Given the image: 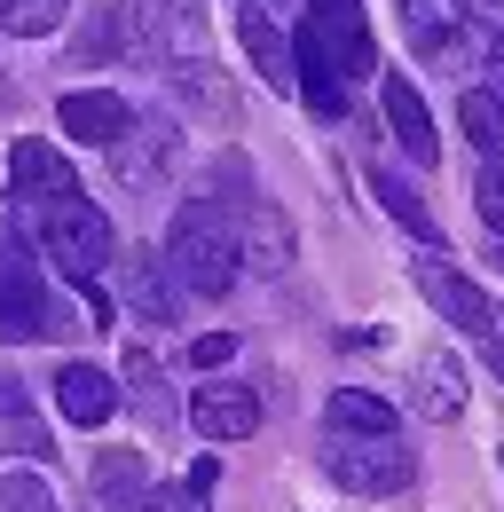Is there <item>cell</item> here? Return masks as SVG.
<instances>
[{
    "label": "cell",
    "mask_w": 504,
    "mask_h": 512,
    "mask_svg": "<svg viewBox=\"0 0 504 512\" xmlns=\"http://www.w3.org/2000/svg\"><path fill=\"white\" fill-rule=\"evenodd\" d=\"M237 40H245L252 71H260L276 95H292V87H300V56H292V40L268 24V8H237Z\"/></svg>",
    "instance_id": "5bb4252c"
},
{
    "label": "cell",
    "mask_w": 504,
    "mask_h": 512,
    "mask_svg": "<svg viewBox=\"0 0 504 512\" xmlns=\"http://www.w3.org/2000/svg\"><path fill=\"white\" fill-rule=\"evenodd\" d=\"M32 213V229H40V253L56 260L71 284H103V268L119 260V237H111V213L95 205V197L63 190L48 205H24Z\"/></svg>",
    "instance_id": "7a4b0ae2"
},
{
    "label": "cell",
    "mask_w": 504,
    "mask_h": 512,
    "mask_svg": "<svg viewBox=\"0 0 504 512\" xmlns=\"http://www.w3.org/2000/svg\"><path fill=\"white\" fill-rule=\"evenodd\" d=\"M0 449H16V457H48V426H40V410H32V394L24 379H8L0 371Z\"/></svg>",
    "instance_id": "d6986e66"
},
{
    "label": "cell",
    "mask_w": 504,
    "mask_h": 512,
    "mask_svg": "<svg viewBox=\"0 0 504 512\" xmlns=\"http://www.w3.org/2000/svg\"><path fill=\"white\" fill-rule=\"evenodd\" d=\"M410 402H418V418H457V410H465V363H457L449 347H434V355L418 363Z\"/></svg>",
    "instance_id": "ac0fdd59"
},
{
    "label": "cell",
    "mask_w": 504,
    "mask_h": 512,
    "mask_svg": "<svg viewBox=\"0 0 504 512\" xmlns=\"http://www.w3.org/2000/svg\"><path fill=\"white\" fill-rule=\"evenodd\" d=\"M418 292H426V308H434L441 323H457V331H473V339H489V331H497V308H489V292H481L465 268H449L434 245L418 253Z\"/></svg>",
    "instance_id": "52a82bcc"
},
{
    "label": "cell",
    "mask_w": 504,
    "mask_h": 512,
    "mask_svg": "<svg viewBox=\"0 0 504 512\" xmlns=\"http://www.w3.org/2000/svg\"><path fill=\"white\" fill-rule=\"evenodd\" d=\"M473 205H481V221H489V229H504V174L489 166V158H481V182H473Z\"/></svg>",
    "instance_id": "4316f807"
},
{
    "label": "cell",
    "mask_w": 504,
    "mask_h": 512,
    "mask_svg": "<svg viewBox=\"0 0 504 512\" xmlns=\"http://www.w3.org/2000/svg\"><path fill=\"white\" fill-rule=\"evenodd\" d=\"M0 512H63L40 473H0Z\"/></svg>",
    "instance_id": "484cf974"
},
{
    "label": "cell",
    "mask_w": 504,
    "mask_h": 512,
    "mask_svg": "<svg viewBox=\"0 0 504 512\" xmlns=\"http://www.w3.org/2000/svg\"><path fill=\"white\" fill-rule=\"evenodd\" d=\"M174 150H182V134L166 127V119H134V134L111 150V158H119V182L126 190H150V182L174 166Z\"/></svg>",
    "instance_id": "9a60e30c"
},
{
    "label": "cell",
    "mask_w": 504,
    "mask_h": 512,
    "mask_svg": "<svg viewBox=\"0 0 504 512\" xmlns=\"http://www.w3.org/2000/svg\"><path fill=\"white\" fill-rule=\"evenodd\" d=\"M457 127H465V142L481 158H504V95L497 87H465L457 95Z\"/></svg>",
    "instance_id": "44dd1931"
},
{
    "label": "cell",
    "mask_w": 504,
    "mask_h": 512,
    "mask_svg": "<svg viewBox=\"0 0 504 512\" xmlns=\"http://www.w3.org/2000/svg\"><path fill=\"white\" fill-rule=\"evenodd\" d=\"M308 32H315V48L331 56V71H339V79H371V71H378L371 16H363L355 0H308Z\"/></svg>",
    "instance_id": "8992f818"
},
{
    "label": "cell",
    "mask_w": 504,
    "mask_h": 512,
    "mask_svg": "<svg viewBox=\"0 0 504 512\" xmlns=\"http://www.w3.org/2000/svg\"><path fill=\"white\" fill-rule=\"evenodd\" d=\"M142 512H213V505H205V489H189V481H182V489H150Z\"/></svg>",
    "instance_id": "83f0119b"
},
{
    "label": "cell",
    "mask_w": 504,
    "mask_h": 512,
    "mask_svg": "<svg viewBox=\"0 0 504 512\" xmlns=\"http://www.w3.org/2000/svg\"><path fill=\"white\" fill-rule=\"evenodd\" d=\"M126 386H134V410H142L150 426H166V418H174V394H166V379H158V363H150V355H126Z\"/></svg>",
    "instance_id": "d4e9b609"
},
{
    "label": "cell",
    "mask_w": 504,
    "mask_h": 512,
    "mask_svg": "<svg viewBox=\"0 0 504 512\" xmlns=\"http://www.w3.org/2000/svg\"><path fill=\"white\" fill-rule=\"evenodd\" d=\"M8 190H16V205H48V197L79 190V182H71V166H63V150H56V142L24 134V142L8 150Z\"/></svg>",
    "instance_id": "7c38bea8"
},
{
    "label": "cell",
    "mask_w": 504,
    "mask_h": 512,
    "mask_svg": "<svg viewBox=\"0 0 504 512\" xmlns=\"http://www.w3.org/2000/svg\"><path fill=\"white\" fill-rule=\"evenodd\" d=\"M371 190H378V205H386V213H394V221H402V229H410L418 245H434V253H441V229H434V213H426V197L410 190L402 174H371Z\"/></svg>",
    "instance_id": "7402d4cb"
},
{
    "label": "cell",
    "mask_w": 504,
    "mask_h": 512,
    "mask_svg": "<svg viewBox=\"0 0 504 512\" xmlns=\"http://www.w3.org/2000/svg\"><path fill=\"white\" fill-rule=\"evenodd\" d=\"M386 127L402 134V150L418 158V166H434L441 158V134H434V119H426V103H418V79H402V71H386Z\"/></svg>",
    "instance_id": "2e32d148"
},
{
    "label": "cell",
    "mask_w": 504,
    "mask_h": 512,
    "mask_svg": "<svg viewBox=\"0 0 504 512\" xmlns=\"http://www.w3.org/2000/svg\"><path fill=\"white\" fill-rule=\"evenodd\" d=\"M56 410L71 418V426H111L119 379H111L103 363H63V371H56Z\"/></svg>",
    "instance_id": "4fadbf2b"
},
{
    "label": "cell",
    "mask_w": 504,
    "mask_h": 512,
    "mask_svg": "<svg viewBox=\"0 0 504 512\" xmlns=\"http://www.w3.org/2000/svg\"><path fill=\"white\" fill-rule=\"evenodd\" d=\"M189 426L205 434V442H245L252 426H260V394L237 379H205L189 394Z\"/></svg>",
    "instance_id": "30bf717a"
},
{
    "label": "cell",
    "mask_w": 504,
    "mask_h": 512,
    "mask_svg": "<svg viewBox=\"0 0 504 512\" xmlns=\"http://www.w3.org/2000/svg\"><path fill=\"white\" fill-rule=\"evenodd\" d=\"M63 308L48 300V284H40V268L24 253V237L16 229H0V339L8 347H24V339H63Z\"/></svg>",
    "instance_id": "5b68a950"
},
{
    "label": "cell",
    "mask_w": 504,
    "mask_h": 512,
    "mask_svg": "<svg viewBox=\"0 0 504 512\" xmlns=\"http://www.w3.org/2000/svg\"><path fill=\"white\" fill-rule=\"evenodd\" d=\"M95 497H103V512H142V497H150V473H142V457H134V449L95 457Z\"/></svg>",
    "instance_id": "ffe728a7"
},
{
    "label": "cell",
    "mask_w": 504,
    "mask_h": 512,
    "mask_svg": "<svg viewBox=\"0 0 504 512\" xmlns=\"http://www.w3.org/2000/svg\"><path fill=\"white\" fill-rule=\"evenodd\" d=\"M323 473L355 497H402V489H418V449L394 442V434H331Z\"/></svg>",
    "instance_id": "277c9868"
},
{
    "label": "cell",
    "mask_w": 504,
    "mask_h": 512,
    "mask_svg": "<svg viewBox=\"0 0 504 512\" xmlns=\"http://www.w3.org/2000/svg\"><path fill=\"white\" fill-rule=\"evenodd\" d=\"M229 355H237V339H229V331H205V339H189V363H197V371H221Z\"/></svg>",
    "instance_id": "f1b7e54d"
},
{
    "label": "cell",
    "mask_w": 504,
    "mask_h": 512,
    "mask_svg": "<svg viewBox=\"0 0 504 512\" xmlns=\"http://www.w3.org/2000/svg\"><path fill=\"white\" fill-rule=\"evenodd\" d=\"M63 8L71 0H0V32H16V40H48L63 24Z\"/></svg>",
    "instance_id": "cb8c5ba5"
},
{
    "label": "cell",
    "mask_w": 504,
    "mask_h": 512,
    "mask_svg": "<svg viewBox=\"0 0 504 512\" xmlns=\"http://www.w3.org/2000/svg\"><path fill=\"white\" fill-rule=\"evenodd\" d=\"M237 253L252 276H284L292 268V221L268 197H237Z\"/></svg>",
    "instance_id": "8fae6325"
},
{
    "label": "cell",
    "mask_w": 504,
    "mask_h": 512,
    "mask_svg": "<svg viewBox=\"0 0 504 512\" xmlns=\"http://www.w3.org/2000/svg\"><path fill=\"white\" fill-rule=\"evenodd\" d=\"M292 56H300V95H308V111H315V119H347V79L331 71V56L315 48L308 24L292 32Z\"/></svg>",
    "instance_id": "e0dca14e"
},
{
    "label": "cell",
    "mask_w": 504,
    "mask_h": 512,
    "mask_svg": "<svg viewBox=\"0 0 504 512\" xmlns=\"http://www.w3.org/2000/svg\"><path fill=\"white\" fill-rule=\"evenodd\" d=\"M166 260L182 276V292L197 300H221L237 276H245V253H237V197H189L166 229Z\"/></svg>",
    "instance_id": "6da1fadb"
},
{
    "label": "cell",
    "mask_w": 504,
    "mask_h": 512,
    "mask_svg": "<svg viewBox=\"0 0 504 512\" xmlns=\"http://www.w3.org/2000/svg\"><path fill=\"white\" fill-rule=\"evenodd\" d=\"M111 268H119L126 308H134L142 323H174V316H182V276H174V260H166V253H142V245H126Z\"/></svg>",
    "instance_id": "ba28073f"
},
{
    "label": "cell",
    "mask_w": 504,
    "mask_h": 512,
    "mask_svg": "<svg viewBox=\"0 0 504 512\" xmlns=\"http://www.w3.org/2000/svg\"><path fill=\"white\" fill-rule=\"evenodd\" d=\"M56 127L71 142H87V150H119L126 134H134V111H126V95H111V87H71L56 103Z\"/></svg>",
    "instance_id": "9c48e42d"
},
{
    "label": "cell",
    "mask_w": 504,
    "mask_h": 512,
    "mask_svg": "<svg viewBox=\"0 0 504 512\" xmlns=\"http://www.w3.org/2000/svg\"><path fill=\"white\" fill-rule=\"evenodd\" d=\"M489 87L504 95V24H497V40H489Z\"/></svg>",
    "instance_id": "f546056e"
},
{
    "label": "cell",
    "mask_w": 504,
    "mask_h": 512,
    "mask_svg": "<svg viewBox=\"0 0 504 512\" xmlns=\"http://www.w3.org/2000/svg\"><path fill=\"white\" fill-rule=\"evenodd\" d=\"M402 32L426 64L457 71L497 40V0H402Z\"/></svg>",
    "instance_id": "3957f363"
},
{
    "label": "cell",
    "mask_w": 504,
    "mask_h": 512,
    "mask_svg": "<svg viewBox=\"0 0 504 512\" xmlns=\"http://www.w3.org/2000/svg\"><path fill=\"white\" fill-rule=\"evenodd\" d=\"M331 434H394V402H378L363 386H339L331 394Z\"/></svg>",
    "instance_id": "603a6c76"
}]
</instances>
